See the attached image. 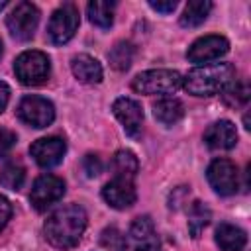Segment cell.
<instances>
[{
    "label": "cell",
    "instance_id": "cell-1",
    "mask_svg": "<svg viewBox=\"0 0 251 251\" xmlns=\"http://www.w3.org/2000/svg\"><path fill=\"white\" fill-rule=\"evenodd\" d=\"M86 212L82 206L78 204H67L59 210H55L43 226V233L45 239L57 247V249H73L84 229H86Z\"/></svg>",
    "mask_w": 251,
    "mask_h": 251
},
{
    "label": "cell",
    "instance_id": "cell-2",
    "mask_svg": "<svg viewBox=\"0 0 251 251\" xmlns=\"http://www.w3.org/2000/svg\"><path fill=\"white\" fill-rule=\"evenodd\" d=\"M235 78V69L229 63L198 65L182 78V86L192 96H212L222 92Z\"/></svg>",
    "mask_w": 251,
    "mask_h": 251
},
{
    "label": "cell",
    "instance_id": "cell-3",
    "mask_svg": "<svg viewBox=\"0 0 251 251\" xmlns=\"http://www.w3.org/2000/svg\"><path fill=\"white\" fill-rule=\"evenodd\" d=\"M180 86H182V75L173 69L143 71L131 80V88L139 94H173Z\"/></svg>",
    "mask_w": 251,
    "mask_h": 251
},
{
    "label": "cell",
    "instance_id": "cell-4",
    "mask_svg": "<svg viewBox=\"0 0 251 251\" xmlns=\"http://www.w3.org/2000/svg\"><path fill=\"white\" fill-rule=\"evenodd\" d=\"M16 76L20 78L22 84L25 86H39L49 78L51 73V63L49 57L43 51H24L18 55L14 63Z\"/></svg>",
    "mask_w": 251,
    "mask_h": 251
},
{
    "label": "cell",
    "instance_id": "cell-5",
    "mask_svg": "<svg viewBox=\"0 0 251 251\" xmlns=\"http://www.w3.org/2000/svg\"><path fill=\"white\" fill-rule=\"evenodd\" d=\"M78 24H80V20H78V10L75 4L67 2V4L59 6L51 14V20L47 25V35H49L51 43L63 45V43L71 41L78 29Z\"/></svg>",
    "mask_w": 251,
    "mask_h": 251
},
{
    "label": "cell",
    "instance_id": "cell-6",
    "mask_svg": "<svg viewBox=\"0 0 251 251\" xmlns=\"http://www.w3.org/2000/svg\"><path fill=\"white\" fill-rule=\"evenodd\" d=\"M39 24V10L31 2H18L6 18L8 31L18 41H27L33 37Z\"/></svg>",
    "mask_w": 251,
    "mask_h": 251
},
{
    "label": "cell",
    "instance_id": "cell-7",
    "mask_svg": "<svg viewBox=\"0 0 251 251\" xmlns=\"http://www.w3.org/2000/svg\"><path fill=\"white\" fill-rule=\"evenodd\" d=\"M18 118L31 127H47L55 120V106L43 96H24L18 104Z\"/></svg>",
    "mask_w": 251,
    "mask_h": 251
},
{
    "label": "cell",
    "instance_id": "cell-8",
    "mask_svg": "<svg viewBox=\"0 0 251 251\" xmlns=\"http://www.w3.org/2000/svg\"><path fill=\"white\" fill-rule=\"evenodd\" d=\"M65 194V180L57 175H41L35 178L31 192H29V200L31 206L37 212H45L47 208H51L55 202H59Z\"/></svg>",
    "mask_w": 251,
    "mask_h": 251
},
{
    "label": "cell",
    "instance_id": "cell-9",
    "mask_svg": "<svg viewBox=\"0 0 251 251\" xmlns=\"http://www.w3.org/2000/svg\"><path fill=\"white\" fill-rule=\"evenodd\" d=\"M206 176L210 186L222 196H231L239 188V173L229 159H214L206 171Z\"/></svg>",
    "mask_w": 251,
    "mask_h": 251
},
{
    "label": "cell",
    "instance_id": "cell-10",
    "mask_svg": "<svg viewBox=\"0 0 251 251\" xmlns=\"http://www.w3.org/2000/svg\"><path fill=\"white\" fill-rule=\"evenodd\" d=\"M227 49H229V41L224 35H204L188 47L186 57L190 63L208 65L210 61L224 57L227 53Z\"/></svg>",
    "mask_w": 251,
    "mask_h": 251
},
{
    "label": "cell",
    "instance_id": "cell-11",
    "mask_svg": "<svg viewBox=\"0 0 251 251\" xmlns=\"http://www.w3.org/2000/svg\"><path fill=\"white\" fill-rule=\"evenodd\" d=\"M114 116L118 118V122L122 124L124 131L131 137H139L141 133V124H143V108L137 100L127 98V96H120L114 100L112 104Z\"/></svg>",
    "mask_w": 251,
    "mask_h": 251
},
{
    "label": "cell",
    "instance_id": "cell-12",
    "mask_svg": "<svg viewBox=\"0 0 251 251\" xmlns=\"http://www.w3.org/2000/svg\"><path fill=\"white\" fill-rule=\"evenodd\" d=\"M67 151V143L65 139L57 137V135H49V137H39L37 141L31 143L29 153L33 157V161L43 167V169H51L57 167L63 161V155Z\"/></svg>",
    "mask_w": 251,
    "mask_h": 251
},
{
    "label": "cell",
    "instance_id": "cell-13",
    "mask_svg": "<svg viewBox=\"0 0 251 251\" xmlns=\"http://www.w3.org/2000/svg\"><path fill=\"white\" fill-rule=\"evenodd\" d=\"M126 239L129 251H159V237L149 216L135 218Z\"/></svg>",
    "mask_w": 251,
    "mask_h": 251
},
{
    "label": "cell",
    "instance_id": "cell-14",
    "mask_svg": "<svg viewBox=\"0 0 251 251\" xmlns=\"http://www.w3.org/2000/svg\"><path fill=\"white\" fill-rule=\"evenodd\" d=\"M102 198L106 200L108 206H112V208H116V210H126V208L133 206V202H135V198H137L133 180L114 176L110 182L104 184V188H102Z\"/></svg>",
    "mask_w": 251,
    "mask_h": 251
},
{
    "label": "cell",
    "instance_id": "cell-15",
    "mask_svg": "<svg viewBox=\"0 0 251 251\" xmlns=\"http://www.w3.org/2000/svg\"><path fill=\"white\" fill-rule=\"evenodd\" d=\"M204 141L210 149H231L237 143V129L229 120H218L204 131Z\"/></svg>",
    "mask_w": 251,
    "mask_h": 251
},
{
    "label": "cell",
    "instance_id": "cell-16",
    "mask_svg": "<svg viewBox=\"0 0 251 251\" xmlns=\"http://www.w3.org/2000/svg\"><path fill=\"white\" fill-rule=\"evenodd\" d=\"M71 71L75 75L76 80L84 82V84H98L104 76V71H102V65L86 55V53H80V55H75L73 61H71Z\"/></svg>",
    "mask_w": 251,
    "mask_h": 251
},
{
    "label": "cell",
    "instance_id": "cell-17",
    "mask_svg": "<svg viewBox=\"0 0 251 251\" xmlns=\"http://www.w3.org/2000/svg\"><path fill=\"white\" fill-rule=\"evenodd\" d=\"M216 243L220 245L222 251H243L247 243V235L239 226L224 222L216 229Z\"/></svg>",
    "mask_w": 251,
    "mask_h": 251
},
{
    "label": "cell",
    "instance_id": "cell-18",
    "mask_svg": "<svg viewBox=\"0 0 251 251\" xmlns=\"http://www.w3.org/2000/svg\"><path fill=\"white\" fill-rule=\"evenodd\" d=\"M153 116L157 122H161L165 126H173L184 116V106L178 98L167 96V98H161L153 104Z\"/></svg>",
    "mask_w": 251,
    "mask_h": 251
},
{
    "label": "cell",
    "instance_id": "cell-19",
    "mask_svg": "<svg viewBox=\"0 0 251 251\" xmlns=\"http://www.w3.org/2000/svg\"><path fill=\"white\" fill-rule=\"evenodd\" d=\"M137 171H139V161H137V157L131 151L120 149L112 157V173H114V176L133 180L135 175H137Z\"/></svg>",
    "mask_w": 251,
    "mask_h": 251
},
{
    "label": "cell",
    "instance_id": "cell-20",
    "mask_svg": "<svg viewBox=\"0 0 251 251\" xmlns=\"http://www.w3.org/2000/svg\"><path fill=\"white\" fill-rule=\"evenodd\" d=\"M212 12V2L210 0H194L184 6V12L180 16V25L182 27H198L200 24L206 22L208 14Z\"/></svg>",
    "mask_w": 251,
    "mask_h": 251
},
{
    "label": "cell",
    "instance_id": "cell-21",
    "mask_svg": "<svg viewBox=\"0 0 251 251\" xmlns=\"http://www.w3.org/2000/svg\"><path fill=\"white\" fill-rule=\"evenodd\" d=\"M114 10H116V2H108V0H94L86 6L88 20L104 29L114 24Z\"/></svg>",
    "mask_w": 251,
    "mask_h": 251
},
{
    "label": "cell",
    "instance_id": "cell-22",
    "mask_svg": "<svg viewBox=\"0 0 251 251\" xmlns=\"http://www.w3.org/2000/svg\"><path fill=\"white\" fill-rule=\"evenodd\" d=\"M212 212L204 202H192V206L188 208V229L192 237H200L202 229L210 224Z\"/></svg>",
    "mask_w": 251,
    "mask_h": 251
},
{
    "label": "cell",
    "instance_id": "cell-23",
    "mask_svg": "<svg viewBox=\"0 0 251 251\" xmlns=\"http://www.w3.org/2000/svg\"><path fill=\"white\" fill-rule=\"evenodd\" d=\"M24 178H25V169L20 165V163H6L2 169H0V184L8 190H18L22 188L24 184Z\"/></svg>",
    "mask_w": 251,
    "mask_h": 251
},
{
    "label": "cell",
    "instance_id": "cell-24",
    "mask_svg": "<svg viewBox=\"0 0 251 251\" xmlns=\"http://www.w3.org/2000/svg\"><path fill=\"white\" fill-rule=\"evenodd\" d=\"M110 65L116 71H127L131 61H133V45L129 41H120L112 47V51L108 53Z\"/></svg>",
    "mask_w": 251,
    "mask_h": 251
},
{
    "label": "cell",
    "instance_id": "cell-25",
    "mask_svg": "<svg viewBox=\"0 0 251 251\" xmlns=\"http://www.w3.org/2000/svg\"><path fill=\"white\" fill-rule=\"evenodd\" d=\"M222 96H224V102L227 106H243L247 100H249V86L245 80H237L233 78L224 90H222Z\"/></svg>",
    "mask_w": 251,
    "mask_h": 251
},
{
    "label": "cell",
    "instance_id": "cell-26",
    "mask_svg": "<svg viewBox=\"0 0 251 251\" xmlns=\"http://www.w3.org/2000/svg\"><path fill=\"white\" fill-rule=\"evenodd\" d=\"M100 243L102 247H106L108 251H126L127 249V239L126 235L116 229V227H106L100 235Z\"/></svg>",
    "mask_w": 251,
    "mask_h": 251
},
{
    "label": "cell",
    "instance_id": "cell-27",
    "mask_svg": "<svg viewBox=\"0 0 251 251\" xmlns=\"http://www.w3.org/2000/svg\"><path fill=\"white\" fill-rule=\"evenodd\" d=\"M82 167H84V173H86L88 176H98V175L102 173V161H100V157L94 155V153H88V155L84 157Z\"/></svg>",
    "mask_w": 251,
    "mask_h": 251
},
{
    "label": "cell",
    "instance_id": "cell-28",
    "mask_svg": "<svg viewBox=\"0 0 251 251\" xmlns=\"http://www.w3.org/2000/svg\"><path fill=\"white\" fill-rule=\"evenodd\" d=\"M14 143H16V133L12 129L0 126V157L8 155L10 149L14 147Z\"/></svg>",
    "mask_w": 251,
    "mask_h": 251
},
{
    "label": "cell",
    "instance_id": "cell-29",
    "mask_svg": "<svg viewBox=\"0 0 251 251\" xmlns=\"http://www.w3.org/2000/svg\"><path fill=\"white\" fill-rule=\"evenodd\" d=\"M10 216H12V204H10V200L6 196L0 194V231L6 227Z\"/></svg>",
    "mask_w": 251,
    "mask_h": 251
},
{
    "label": "cell",
    "instance_id": "cell-30",
    "mask_svg": "<svg viewBox=\"0 0 251 251\" xmlns=\"http://www.w3.org/2000/svg\"><path fill=\"white\" fill-rule=\"evenodd\" d=\"M149 6L153 8V10H157V12H161V14H171L175 8H176V2L175 0H167V2H155V0H151L149 2Z\"/></svg>",
    "mask_w": 251,
    "mask_h": 251
},
{
    "label": "cell",
    "instance_id": "cell-31",
    "mask_svg": "<svg viewBox=\"0 0 251 251\" xmlns=\"http://www.w3.org/2000/svg\"><path fill=\"white\" fill-rule=\"evenodd\" d=\"M8 100H10V86H8L6 82L0 80V114L6 110Z\"/></svg>",
    "mask_w": 251,
    "mask_h": 251
},
{
    "label": "cell",
    "instance_id": "cell-32",
    "mask_svg": "<svg viewBox=\"0 0 251 251\" xmlns=\"http://www.w3.org/2000/svg\"><path fill=\"white\" fill-rule=\"evenodd\" d=\"M6 6H8V2H6V0H2V2H0V12H2Z\"/></svg>",
    "mask_w": 251,
    "mask_h": 251
},
{
    "label": "cell",
    "instance_id": "cell-33",
    "mask_svg": "<svg viewBox=\"0 0 251 251\" xmlns=\"http://www.w3.org/2000/svg\"><path fill=\"white\" fill-rule=\"evenodd\" d=\"M0 55H2V41H0Z\"/></svg>",
    "mask_w": 251,
    "mask_h": 251
}]
</instances>
